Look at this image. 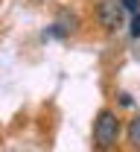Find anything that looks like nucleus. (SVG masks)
I'll list each match as a JSON object with an SVG mask.
<instances>
[{"instance_id": "nucleus-5", "label": "nucleus", "mask_w": 140, "mask_h": 152, "mask_svg": "<svg viewBox=\"0 0 140 152\" xmlns=\"http://www.w3.org/2000/svg\"><path fill=\"white\" fill-rule=\"evenodd\" d=\"M128 35H131V38H140V15L131 18V23H128Z\"/></svg>"}, {"instance_id": "nucleus-2", "label": "nucleus", "mask_w": 140, "mask_h": 152, "mask_svg": "<svg viewBox=\"0 0 140 152\" xmlns=\"http://www.w3.org/2000/svg\"><path fill=\"white\" fill-rule=\"evenodd\" d=\"M96 20L102 29L117 32L125 26V9L120 6V0H96Z\"/></svg>"}, {"instance_id": "nucleus-3", "label": "nucleus", "mask_w": 140, "mask_h": 152, "mask_svg": "<svg viewBox=\"0 0 140 152\" xmlns=\"http://www.w3.org/2000/svg\"><path fill=\"white\" fill-rule=\"evenodd\" d=\"M125 137H128V146H131V149H140V114L131 120V123H128Z\"/></svg>"}, {"instance_id": "nucleus-4", "label": "nucleus", "mask_w": 140, "mask_h": 152, "mask_svg": "<svg viewBox=\"0 0 140 152\" xmlns=\"http://www.w3.org/2000/svg\"><path fill=\"white\" fill-rule=\"evenodd\" d=\"M120 6L125 9V12H131V18L140 15V0H120Z\"/></svg>"}, {"instance_id": "nucleus-6", "label": "nucleus", "mask_w": 140, "mask_h": 152, "mask_svg": "<svg viewBox=\"0 0 140 152\" xmlns=\"http://www.w3.org/2000/svg\"><path fill=\"white\" fill-rule=\"evenodd\" d=\"M117 96H120V105H123V108H131V105H134V99H131V96L125 94V91H120Z\"/></svg>"}, {"instance_id": "nucleus-1", "label": "nucleus", "mask_w": 140, "mask_h": 152, "mask_svg": "<svg viewBox=\"0 0 140 152\" xmlns=\"http://www.w3.org/2000/svg\"><path fill=\"white\" fill-rule=\"evenodd\" d=\"M120 132H123V123L117 117V111L99 108L96 120H94V146L99 152H111L120 140Z\"/></svg>"}]
</instances>
